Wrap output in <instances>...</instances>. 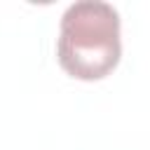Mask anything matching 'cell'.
<instances>
[{"label": "cell", "mask_w": 150, "mask_h": 150, "mask_svg": "<svg viewBox=\"0 0 150 150\" xmlns=\"http://www.w3.org/2000/svg\"><path fill=\"white\" fill-rule=\"evenodd\" d=\"M61 68L77 80H103L115 70L122 56L120 14L101 0L70 5L61 16L56 42Z\"/></svg>", "instance_id": "cell-1"}]
</instances>
